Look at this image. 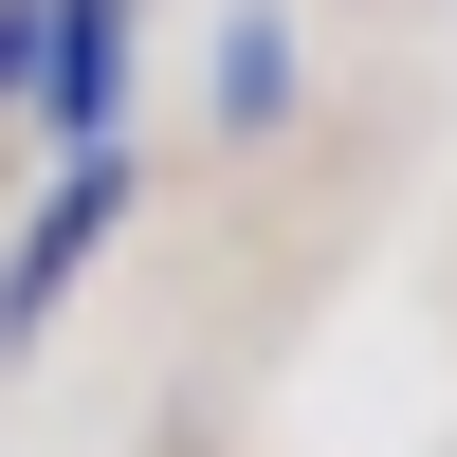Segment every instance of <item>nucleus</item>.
Here are the masks:
<instances>
[{"label":"nucleus","instance_id":"f257e3e1","mask_svg":"<svg viewBox=\"0 0 457 457\" xmlns=\"http://www.w3.org/2000/svg\"><path fill=\"white\" fill-rule=\"evenodd\" d=\"M110 202H129V183H110V165H73V202L37 220V238H19V275H0V348H37V312L73 293V256H92V220H110Z\"/></svg>","mask_w":457,"mask_h":457},{"label":"nucleus","instance_id":"f03ea898","mask_svg":"<svg viewBox=\"0 0 457 457\" xmlns=\"http://www.w3.org/2000/svg\"><path fill=\"white\" fill-rule=\"evenodd\" d=\"M37 55H55L37 92H55L73 129H110V0H73V19H37Z\"/></svg>","mask_w":457,"mask_h":457},{"label":"nucleus","instance_id":"7ed1b4c3","mask_svg":"<svg viewBox=\"0 0 457 457\" xmlns=\"http://www.w3.org/2000/svg\"><path fill=\"white\" fill-rule=\"evenodd\" d=\"M19 73H37V19H19V0H0V92H19Z\"/></svg>","mask_w":457,"mask_h":457}]
</instances>
